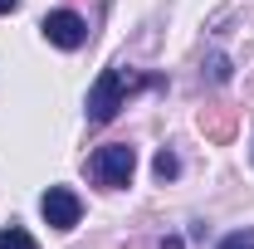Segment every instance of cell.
Returning a JSON list of instances; mask_svg holds the SVG:
<instances>
[{
    "label": "cell",
    "instance_id": "1",
    "mask_svg": "<svg viewBox=\"0 0 254 249\" xmlns=\"http://www.w3.org/2000/svg\"><path fill=\"white\" fill-rule=\"evenodd\" d=\"M132 171H137V152L127 147V142H113V147H98L93 156H88V176H93L98 186L118 190L132 181Z\"/></svg>",
    "mask_w": 254,
    "mask_h": 249
},
{
    "label": "cell",
    "instance_id": "2",
    "mask_svg": "<svg viewBox=\"0 0 254 249\" xmlns=\"http://www.w3.org/2000/svg\"><path fill=\"white\" fill-rule=\"evenodd\" d=\"M127 73L123 68H103L98 73V83H93V93H88V123H113L118 118V108H123V98H127Z\"/></svg>",
    "mask_w": 254,
    "mask_h": 249
},
{
    "label": "cell",
    "instance_id": "3",
    "mask_svg": "<svg viewBox=\"0 0 254 249\" xmlns=\"http://www.w3.org/2000/svg\"><path fill=\"white\" fill-rule=\"evenodd\" d=\"M39 30H44V39H49V44H59V49H78V44L88 39L83 15H73V10H49Z\"/></svg>",
    "mask_w": 254,
    "mask_h": 249
},
{
    "label": "cell",
    "instance_id": "4",
    "mask_svg": "<svg viewBox=\"0 0 254 249\" xmlns=\"http://www.w3.org/2000/svg\"><path fill=\"white\" fill-rule=\"evenodd\" d=\"M39 210H44V220H49L54 230H73V225H78V215H83L78 195H73L68 186H49L44 195H39Z\"/></svg>",
    "mask_w": 254,
    "mask_h": 249
},
{
    "label": "cell",
    "instance_id": "5",
    "mask_svg": "<svg viewBox=\"0 0 254 249\" xmlns=\"http://www.w3.org/2000/svg\"><path fill=\"white\" fill-rule=\"evenodd\" d=\"M152 171H157V181H171V176L181 171V161H176V152H166V147H161V152H157V161H152Z\"/></svg>",
    "mask_w": 254,
    "mask_h": 249
},
{
    "label": "cell",
    "instance_id": "6",
    "mask_svg": "<svg viewBox=\"0 0 254 249\" xmlns=\"http://www.w3.org/2000/svg\"><path fill=\"white\" fill-rule=\"evenodd\" d=\"M0 249H39V245H34L20 225H10V230H0Z\"/></svg>",
    "mask_w": 254,
    "mask_h": 249
},
{
    "label": "cell",
    "instance_id": "7",
    "mask_svg": "<svg viewBox=\"0 0 254 249\" xmlns=\"http://www.w3.org/2000/svg\"><path fill=\"white\" fill-rule=\"evenodd\" d=\"M215 249H254V230H235V235H225Z\"/></svg>",
    "mask_w": 254,
    "mask_h": 249
},
{
    "label": "cell",
    "instance_id": "8",
    "mask_svg": "<svg viewBox=\"0 0 254 249\" xmlns=\"http://www.w3.org/2000/svg\"><path fill=\"white\" fill-rule=\"evenodd\" d=\"M200 127L210 132V137H230V127H235V118L225 113V118H200Z\"/></svg>",
    "mask_w": 254,
    "mask_h": 249
},
{
    "label": "cell",
    "instance_id": "9",
    "mask_svg": "<svg viewBox=\"0 0 254 249\" xmlns=\"http://www.w3.org/2000/svg\"><path fill=\"white\" fill-rule=\"evenodd\" d=\"M15 5H20V0H0V15H10V10H15Z\"/></svg>",
    "mask_w": 254,
    "mask_h": 249
},
{
    "label": "cell",
    "instance_id": "10",
    "mask_svg": "<svg viewBox=\"0 0 254 249\" xmlns=\"http://www.w3.org/2000/svg\"><path fill=\"white\" fill-rule=\"evenodd\" d=\"M161 249H181V240H176V235H171V240H161Z\"/></svg>",
    "mask_w": 254,
    "mask_h": 249
}]
</instances>
